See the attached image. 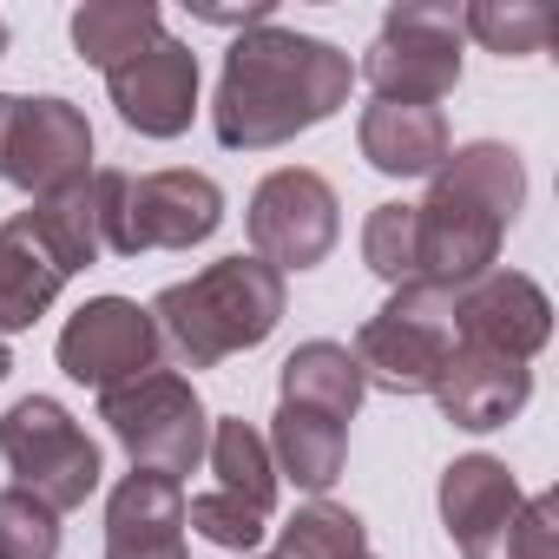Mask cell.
<instances>
[{
  "label": "cell",
  "mask_w": 559,
  "mask_h": 559,
  "mask_svg": "<svg viewBox=\"0 0 559 559\" xmlns=\"http://www.w3.org/2000/svg\"><path fill=\"white\" fill-rule=\"evenodd\" d=\"M158 34H165V14L152 8V0H86V8L73 14V47L99 73L119 67V60H132Z\"/></svg>",
  "instance_id": "21"
},
{
  "label": "cell",
  "mask_w": 559,
  "mask_h": 559,
  "mask_svg": "<svg viewBox=\"0 0 559 559\" xmlns=\"http://www.w3.org/2000/svg\"><path fill=\"white\" fill-rule=\"evenodd\" d=\"M356 145L382 178H435V165L454 152L441 106H402V99H376L356 126Z\"/></svg>",
  "instance_id": "18"
},
{
  "label": "cell",
  "mask_w": 559,
  "mask_h": 559,
  "mask_svg": "<svg viewBox=\"0 0 559 559\" xmlns=\"http://www.w3.org/2000/svg\"><path fill=\"white\" fill-rule=\"evenodd\" d=\"M270 461L276 474H290L304 493H330L343 480V461H349V428L317 415V408H297V402H276V421H270Z\"/></svg>",
  "instance_id": "19"
},
{
  "label": "cell",
  "mask_w": 559,
  "mask_h": 559,
  "mask_svg": "<svg viewBox=\"0 0 559 559\" xmlns=\"http://www.w3.org/2000/svg\"><path fill=\"white\" fill-rule=\"evenodd\" d=\"M0 461L14 467V487H27L53 513L86 507L93 487H99V474H106L93 435L53 395H21L8 415H0Z\"/></svg>",
  "instance_id": "8"
},
{
  "label": "cell",
  "mask_w": 559,
  "mask_h": 559,
  "mask_svg": "<svg viewBox=\"0 0 559 559\" xmlns=\"http://www.w3.org/2000/svg\"><path fill=\"white\" fill-rule=\"evenodd\" d=\"M362 546H369L362 520L349 507H330V500H310L276 526V559H349Z\"/></svg>",
  "instance_id": "24"
},
{
  "label": "cell",
  "mask_w": 559,
  "mask_h": 559,
  "mask_svg": "<svg viewBox=\"0 0 559 559\" xmlns=\"http://www.w3.org/2000/svg\"><path fill=\"white\" fill-rule=\"evenodd\" d=\"M99 421L132 454V467H152V474H171V480H185L211 448V415H204L198 389L178 369H145V376L106 389Z\"/></svg>",
  "instance_id": "5"
},
{
  "label": "cell",
  "mask_w": 559,
  "mask_h": 559,
  "mask_svg": "<svg viewBox=\"0 0 559 559\" xmlns=\"http://www.w3.org/2000/svg\"><path fill=\"white\" fill-rule=\"evenodd\" d=\"M356 369L382 395H428L441 362L454 356V290L402 284L362 330H356Z\"/></svg>",
  "instance_id": "6"
},
{
  "label": "cell",
  "mask_w": 559,
  "mask_h": 559,
  "mask_svg": "<svg viewBox=\"0 0 559 559\" xmlns=\"http://www.w3.org/2000/svg\"><path fill=\"white\" fill-rule=\"evenodd\" d=\"M211 474L224 493H237L243 507H257L263 520L276 513V461H270V441L250 428V421H211Z\"/></svg>",
  "instance_id": "22"
},
{
  "label": "cell",
  "mask_w": 559,
  "mask_h": 559,
  "mask_svg": "<svg viewBox=\"0 0 559 559\" xmlns=\"http://www.w3.org/2000/svg\"><path fill=\"white\" fill-rule=\"evenodd\" d=\"M0 559H60V513L27 487H0Z\"/></svg>",
  "instance_id": "25"
},
{
  "label": "cell",
  "mask_w": 559,
  "mask_h": 559,
  "mask_svg": "<svg viewBox=\"0 0 559 559\" xmlns=\"http://www.w3.org/2000/svg\"><path fill=\"white\" fill-rule=\"evenodd\" d=\"M119 191H126V171L99 165V171L73 178L67 191L34 198L21 217L0 224V336L34 330L73 276L106 257Z\"/></svg>",
  "instance_id": "2"
},
{
  "label": "cell",
  "mask_w": 559,
  "mask_h": 559,
  "mask_svg": "<svg viewBox=\"0 0 559 559\" xmlns=\"http://www.w3.org/2000/svg\"><path fill=\"white\" fill-rule=\"evenodd\" d=\"M185 526H198L211 546H224V552H257V539L270 533V520L257 513V507H243L237 493H224V487H211V493H191L185 500Z\"/></svg>",
  "instance_id": "27"
},
{
  "label": "cell",
  "mask_w": 559,
  "mask_h": 559,
  "mask_svg": "<svg viewBox=\"0 0 559 559\" xmlns=\"http://www.w3.org/2000/svg\"><path fill=\"white\" fill-rule=\"evenodd\" d=\"M0 53H8V21H0Z\"/></svg>",
  "instance_id": "30"
},
{
  "label": "cell",
  "mask_w": 559,
  "mask_h": 559,
  "mask_svg": "<svg viewBox=\"0 0 559 559\" xmlns=\"http://www.w3.org/2000/svg\"><path fill=\"white\" fill-rule=\"evenodd\" d=\"M106 93L139 139H178L198 112V53L185 40L158 34L132 60L106 67Z\"/></svg>",
  "instance_id": "14"
},
{
  "label": "cell",
  "mask_w": 559,
  "mask_h": 559,
  "mask_svg": "<svg viewBox=\"0 0 559 559\" xmlns=\"http://www.w3.org/2000/svg\"><path fill=\"white\" fill-rule=\"evenodd\" d=\"M362 395H369V382H362V369H356V356L343 343H304V349H290V362H284V402L317 408V415H330V421L349 428L356 408H362Z\"/></svg>",
  "instance_id": "20"
},
{
  "label": "cell",
  "mask_w": 559,
  "mask_h": 559,
  "mask_svg": "<svg viewBox=\"0 0 559 559\" xmlns=\"http://www.w3.org/2000/svg\"><path fill=\"white\" fill-rule=\"evenodd\" d=\"M217 224H224V191L204 171H145V178H126V191H119L106 257L191 250V243L217 237Z\"/></svg>",
  "instance_id": "11"
},
{
  "label": "cell",
  "mask_w": 559,
  "mask_h": 559,
  "mask_svg": "<svg viewBox=\"0 0 559 559\" xmlns=\"http://www.w3.org/2000/svg\"><path fill=\"white\" fill-rule=\"evenodd\" d=\"M8 369H14V356H8V343H0V382H8Z\"/></svg>",
  "instance_id": "29"
},
{
  "label": "cell",
  "mask_w": 559,
  "mask_h": 559,
  "mask_svg": "<svg viewBox=\"0 0 559 559\" xmlns=\"http://www.w3.org/2000/svg\"><path fill=\"white\" fill-rule=\"evenodd\" d=\"M428 395L441 402V415H448L454 428H467V435H493V428H507V421L533 402V369L454 343V356L441 362V376H435Z\"/></svg>",
  "instance_id": "16"
},
{
  "label": "cell",
  "mask_w": 559,
  "mask_h": 559,
  "mask_svg": "<svg viewBox=\"0 0 559 559\" xmlns=\"http://www.w3.org/2000/svg\"><path fill=\"white\" fill-rule=\"evenodd\" d=\"M461 34H474L500 60H533L552 40V14L539 0H474V8H461Z\"/></svg>",
  "instance_id": "23"
},
{
  "label": "cell",
  "mask_w": 559,
  "mask_h": 559,
  "mask_svg": "<svg viewBox=\"0 0 559 559\" xmlns=\"http://www.w3.org/2000/svg\"><path fill=\"white\" fill-rule=\"evenodd\" d=\"M152 323L185 369H217L224 356L257 349L284 323V276L257 257H217L211 270L158 290Z\"/></svg>",
  "instance_id": "4"
},
{
  "label": "cell",
  "mask_w": 559,
  "mask_h": 559,
  "mask_svg": "<svg viewBox=\"0 0 559 559\" xmlns=\"http://www.w3.org/2000/svg\"><path fill=\"white\" fill-rule=\"evenodd\" d=\"M349 559H376V552H369V546H362V552H349Z\"/></svg>",
  "instance_id": "32"
},
{
  "label": "cell",
  "mask_w": 559,
  "mask_h": 559,
  "mask_svg": "<svg viewBox=\"0 0 559 559\" xmlns=\"http://www.w3.org/2000/svg\"><path fill=\"white\" fill-rule=\"evenodd\" d=\"M243 224H250L257 263H270L276 276H284V270H317V263L336 250V237H343V204H336V191H330L323 171L284 165V171H270V178L250 191Z\"/></svg>",
  "instance_id": "10"
},
{
  "label": "cell",
  "mask_w": 559,
  "mask_h": 559,
  "mask_svg": "<svg viewBox=\"0 0 559 559\" xmlns=\"http://www.w3.org/2000/svg\"><path fill=\"white\" fill-rule=\"evenodd\" d=\"M526 204V165L513 145L474 139L435 165L428 198L415 204V284L461 290L493 270L507 224Z\"/></svg>",
  "instance_id": "3"
},
{
  "label": "cell",
  "mask_w": 559,
  "mask_h": 559,
  "mask_svg": "<svg viewBox=\"0 0 559 559\" xmlns=\"http://www.w3.org/2000/svg\"><path fill=\"white\" fill-rule=\"evenodd\" d=\"M362 80L376 99L402 106H435L461 86V8L448 0H402L389 8L382 34L362 53Z\"/></svg>",
  "instance_id": "7"
},
{
  "label": "cell",
  "mask_w": 559,
  "mask_h": 559,
  "mask_svg": "<svg viewBox=\"0 0 559 559\" xmlns=\"http://www.w3.org/2000/svg\"><path fill=\"white\" fill-rule=\"evenodd\" d=\"M552 336V304L533 276L520 270H487L474 284L454 290V343L461 349H487V356H507V362H533Z\"/></svg>",
  "instance_id": "13"
},
{
  "label": "cell",
  "mask_w": 559,
  "mask_h": 559,
  "mask_svg": "<svg viewBox=\"0 0 559 559\" xmlns=\"http://www.w3.org/2000/svg\"><path fill=\"white\" fill-rule=\"evenodd\" d=\"M106 559H191L185 552V487L171 474L132 467L106 500Z\"/></svg>",
  "instance_id": "17"
},
{
  "label": "cell",
  "mask_w": 559,
  "mask_h": 559,
  "mask_svg": "<svg viewBox=\"0 0 559 559\" xmlns=\"http://www.w3.org/2000/svg\"><path fill=\"white\" fill-rule=\"evenodd\" d=\"M507 559H559V500L552 493H526L520 500Z\"/></svg>",
  "instance_id": "28"
},
{
  "label": "cell",
  "mask_w": 559,
  "mask_h": 559,
  "mask_svg": "<svg viewBox=\"0 0 559 559\" xmlns=\"http://www.w3.org/2000/svg\"><path fill=\"white\" fill-rule=\"evenodd\" d=\"M165 343H158V323L152 310H139L132 297H93L67 317L60 330V369L86 389H119L145 369H158Z\"/></svg>",
  "instance_id": "12"
},
{
  "label": "cell",
  "mask_w": 559,
  "mask_h": 559,
  "mask_svg": "<svg viewBox=\"0 0 559 559\" xmlns=\"http://www.w3.org/2000/svg\"><path fill=\"white\" fill-rule=\"evenodd\" d=\"M93 171V126L60 93H0V178L27 198H53Z\"/></svg>",
  "instance_id": "9"
},
{
  "label": "cell",
  "mask_w": 559,
  "mask_h": 559,
  "mask_svg": "<svg viewBox=\"0 0 559 559\" xmlns=\"http://www.w3.org/2000/svg\"><path fill=\"white\" fill-rule=\"evenodd\" d=\"M520 480L493 454H461L441 474V526L454 533L461 559H507L520 520Z\"/></svg>",
  "instance_id": "15"
},
{
  "label": "cell",
  "mask_w": 559,
  "mask_h": 559,
  "mask_svg": "<svg viewBox=\"0 0 559 559\" xmlns=\"http://www.w3.org/2000/svg\"><path fill=\"white\" fill-rule=\"evenodd\" d=\"M243 559H276V552H243Z\"/></svg>",
  "instance_id": "31"
},
{
  "label": "cell",
  "mask_w": 559,
  "mask_h": 559,
  "mask_svg": "<svg viewBox=\"0 0 559 559\" xmlns=\"http://www.w3.org/2000/svg\"><path fill=\"white\" fill-rule=\"evenodd\" d=\"M349 86H356V67L343 47L270 21L230 40L217 99H211V132L230 152L290 145L297 132L336 119L349 106Z\"/></svg>",
  "instance_id": "1"
},
{
  "label": "cell",
  "mask_w": 559,
  "mask_h": 559,
  "mask_svg": "<svg viewBox=\"0 0 559 559\" xmlns=\"http://www.w3.org/2000/svg\"><path fill=\"white\" fill-rule=\"evenodd\" d=\"M362 263L382 284H415V204H376L362 224Z\"/></svg>",
  "instance_id": "26"
}]
</instances>
